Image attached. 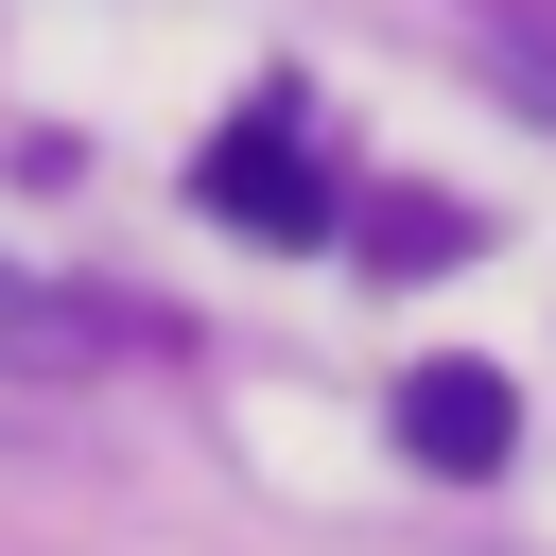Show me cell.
I'll list each match as a JSON object with an SVG mask.
<instances>
[{
  "mask_svg": "<svg viewBox=\"0 0 556 556\" xmlns=\"http://www.w3.org/2000/svg\"><path fill=\"white\" fill-rule=\"evenodd\" d=\"M191 208L243 226V243H330V226H348V191H330V156L295 139V104H243V122L191 156Z\"/></svg>",
  "mask_w": 556,
  "mask_h": 556,
  "instance_id": "6da1fadb",
  "label": "cell"
},
{
  "mask_svg": "<svg viewBox=\"0 0 556 556\" xmlns=\"http://www.w3.org/2000/svg\"><path fill=\"white\" fill-rule=\"evenodd\" d=\"M400 452L452 469V486H486V469L521 452V382H504V365H417V382H400Z\"/></svg>",
  "mask_w": 556,
  "mask_h": 556,
  "instance_id": "7a4b0ae2",
  "label": "cell"
},
{
  "mask_svg": "<svg viewBox=\"0 0 556 556\" xmlns=\"http://www.w3.org/2000/svg\"><path fill=\"white\" fill-rule=\"evenodd\" d=\"M122 330L87 313V295H52V278H17L0 261V382H70V365H104Z\"/></svg>",
  "mask_w": 556,
  "mask_h": 556,
  "instance_id": "3957f363",
  "label": "cell"
},
{
  "mask_svg": "<svg viewBox=\"0 0 556 556\" xmlns=\"http://www.w3.org/2000/svg\"><path fill=\"white\" fill-rule=\"evenodd\" d=\"M434 17L486 52V87H504V104H539V122H556V0H434Z\"/></svg>",
  "mask_w": 556,
  "mask_h": 556,
  "instance_id": "277c9868",
  "label": "cell"
},
{
  "mask_svg": "<svg viewBox=\"0 0 556 556\" xmlns=\"http://www.w3.org/2000/svg\"><path fill=\"white\" fill-rule=\"evenodd\" d=\"M365 243L417 278V261H469V208H434V191H400V208H365Z\"/></svg>",
  "mask_w": 556,
  "mask_h": 556,
  "instance_id": "5b68a950",
  "label": "cell"
}]
</instances>
